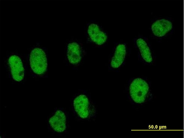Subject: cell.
<instances>
[{
	"instance_id": "6da1fadb",
	"label": "cell",
	"mask_w": 184,
	"mask_h": 138,
	"mask_svg": "<svg viewBox=\"0 0 184 138\" xmlns=\"http://www.w3.org/2000/svg\"><path fill=\"white\" fill-rule=\"evenodd\" d=\"M126 90L129 100L136 106L144 105L152 98L151 83L145 77H136L130 79Z\"/></svg>"
},
{
	"instance_id": "7a4b0ae2",
	"label": "cell",
	"mask_w": 184,
	"mask_h": 138,
	"mask_svg": "<svg viewBox=\"0 0 184 138\" xmlns=\"http://www.w3.org/2000/svg\"><path fill=\"white\" fill-rule=\"evenodd\" d=\"M73 109L77 117L90 120L95 116L96 111L89 94L84 90L76 93L72 102Z\"/></svg>"
},
{
	"instance_id": "3957f363",
	"label": "cell",
	"mask_w": 184,
	"mask_h": 138,
	"mask_svg": "<svg viewBox=\"0 0 184 138\" xmlns=\"http://www.w3.org/2000/svg\"><path fill=\"white\" fill-rule=\"evenodd\" d=\"M174 20L170 17L156 16L151 20L149 30L151 36L159 40L165 39L174 31Z\"/></svg>"
},
{
	"instance_id": "277c9868",
	"label": "cell",
	"mask_w": 184,
	"mask_h": 138,
	"mask_svg": "<svg viewBox=\"0 0 184 138\" xmlns=\"http://www.w3.org/2000/svg\"><path fill=\"white\" fill-rule=\"evenodd\" d=\"M133 42L139 61L147 65L155 64L156 54L148 39L142 35L139 34L134 38Z\"/></svg>"
},
{
	"instance_id": "5b68a950",
	"label": "cell",
	"mask_w": 184,
	"mask_h": 138,
	"mask_svg": "<svg viewBox=\"0 0 184 138\" xmlns=\"http://www.w3.org/2000/svg\"><path fill=\"white\" fill-rule=\"evenodd\" d=\"M29 61L31 68L35 73L40 74L46 70L47 59L45 53L41 49L35 48L32 51Z\"/></svg>"
},
{
	"instance_id": "8992f818",
	"label": "cell",
	"mask_w": 184,
	"mask_h": 138,
	"mask_svg": "<svg viewBox=\"0 0 184 138\" xmlns=\"http://www.w3.org/2000/svg\"><path fill=\"white\" fill-rule=\"evenodd\" d=\"M128 50L126 43L121 42L116 45L110 62V66L112 69H118L124 64Z\"/></svg>"
},
{
	"instance_id": "52a82bcc",
	"label": "cell",
	"mask_w": 184,
	"mask_h": 138,
	"mask_svg": "<svg viewBox=\"0 0 184 138\" xmlns=\"http://www.w3.org/2000/svg\"><path fill=\"white\" fill-rule=\"evenodd\" d=\"M9 63L13 79L18 82L22 80L24 76V71L20 58L16 55L12 56L9 58Z\"/></svg>"
},
{
	"instance_id": "ba28073f",
	"label": "cell",
	"mask_w": 184,
	"mask_h": 138,
	"mask_svg": "<svg viewBox=\"0 0 184 138\" xmlns=\"http://www.w3.org/2000/svg\"><path fill=\"white\" fill-rule=\"evenodd\" d=\"M49 123L53 129L58 133L63 132L66 128V118L64 112L57 111L50 119Z\"/></svg>"
},
{
	"instance_id": "9c48e42d",
	"label": "cell",
	"mask_w": 184,
	"mask_h": 138,
	"mask_svg": "<svg viewBox=\"0 0 184 138\" xmlns=\"http://www.w3.org/2000/svg\"><path fill=\"white\" fill-rule=\"evenodd\" d=\"M88 33L91 41L98 45H102L107 40V36L94 24H90L89 26Z\"/></svg>"
},
{
	"instance_id": "30bf717a",
	"label": "cell",
	"mask_w": 184,
	"mask_h": 138,
	"mask_svg": "<svg viewBox=\"0 0 184 138\" xmlns=\"http://www.w3.org/2000/svg\"><path fill=\"white\" fill-rule=\"evenodd\" d=\"M67 56L71 64L76 65L80 62L82 58V51L79 44L74 42L68 45Z\"/></svg>"
}]
</instances>
